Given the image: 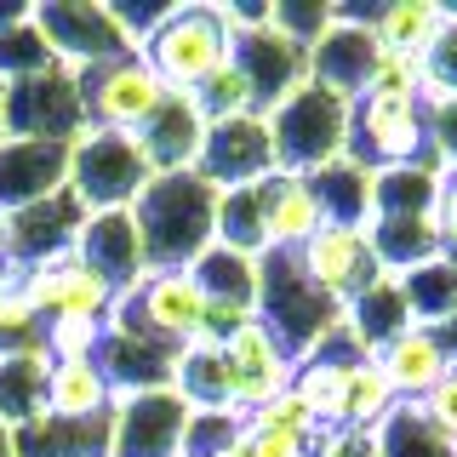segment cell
<instances>
[{
	"instance_id": "2",
	"label": "cell",
	"mask_w": 457,
	"mask_h": 457,
	"mask_svg": "<svg viewBox=\"0 0 457 457\" xmlns=\"http://www.w3.org/2000/svg\"><path fill=\"white\" fill-rule=\"evenodd\" d=\"M257 269H263V280H257V320L269 326V337H275L292 361H303V354H314L343 326V303L326 297L320 286L303 275L297 252H263Z\"/></svg>"
},
{
	"instance_id": "19",
	"label": "cell",
	"mask_w": 457,
	"mask_h": 457,
	"mask_svg": "<svg viewBox=\"0 0 457 457\" xmlns=\"http://www.w3.org/2000/svg\"><path fill=\"white\" fill-rule=\"evenodd\" d=\"M57 189H69V143L0 137V212H23Z\"/></svg>"
},
{
	"instance_id": "1",
	"label": "cell",
	"mask_w": 457,
	"mask_h": 457,
	"mask_svg": "<svg viewBox=\"0 0 457 457\" xmlns=\"http://www.w3.org/2000/svg\"><path fill=\"white\" fill-rule=\"evenodd\" d=\"M132 223L149 269H195V257L218 240V189L200 171H166L132 200Z\"/></svg>"
},
{
	"instance_id": "30",
	"label": "cell",
	"mask_w": 457,
	"mask_h": 457,
	"mask_svg": "<svg viewBox=\"0 0 457 457\" xmlns=\"http://www.w3.org/2000/svg\"><path fill=\"white\" fill-rule=\"evenodd\" d=\"M440 195H446V178L423 161L378 171L371 178V218H440Z\"/></svg>"
},
{
	"instance_id": "42",
	"label": "cell",
	"mask_w": 457,
	"mask_h": 457,
	"mask_svg": "<svg viewBox=\"0 0 457 457\" xmlns=\"http://www.w3.org/2000/svg\"><path fill=\"white\" fill-rule=\"evenodd\" d=\"M366 97H383V104H423V63H418V57H400V52H383L378 46Z\"/></svg>"
},
{
	"instance_id": "52",
	"label": "cell",
	"mask_w": 457,
	"mask_h": 457,
	"mask_svg": "<svg viewBox=\"0 0 457 457\" xmlns=\"http://www.w3.org/2000/svg\"><path fill=\"white\" fill-rule=\"evenodd\" d=\"M440 240H446V257H457V171L446 178V195H440Z\"/></svg>"
},
{
	"instance_id": "33",
	"label": "cell",
	"mask_w": 457,
	"mask_h": 457,
	"mask_svg": "<svg viewBox=\"0 0 457 457\" xmlns=\"http://www.w3.org/2000/svg\"><path fill=\"white\" fill-rule=\"evenodd\" d=\"M46 371L52 354L40 343L23 354H0V423L6 428H23L46 411Z\"/></svg>"
},
{
	"instance_id": "7",
	"label": "cell",
	"mask_w": 457,
	"mask_h": 457,
	"mask_svg": "<svg viewBox=\"0 0 457 457\" xmlns=\"http://www.w3.org/2000/svg\"><path fill=\"white\" fill-rule=\"evenodd\" d=\"M0 126L6 137H40V143H75L86 132V104L75 69L52 63L29 80L0 86Z\"/></svg>"
},
{
	"instance_id": "27",
	"label": "cell",
	"mask_w": 457,
	"mask_h": 457,
	"mask_svg": "<svg viewBox=\"0 0 457 457\" xmlns=\"http://www.w3.org/2000/svg\"><path fill=\"white\" fill-rule=\"evenodd\" d=\"M114 411V389L97 361H52L46 371V418H69V423H92Z\"/></svg>"
},
{
	"instance_id": "51",
	"label": "cell",
	"mask_w": 457,
	"mask_h": 457,
	"mask_svg": "<svg viewBox=\"0 0 457 457\" xmlns=\"http://www.w3.org/2000/svg\"><path fill=\"white\" fill-rule=\"evenodd\" d=\"M314 457H378V435H366V428H326L314 440Z\"/></svg>"
},
{
	"instance_id": "9",
	"label": "cell",
	"mask_w": 457,
	"mask_h": 457,
	"mask_svg": "<svg viewBox=\"0 0 457 457\" xmlns=\"http://www.w3.org/2000/svg\"><path fill=\"white\" fill-rule=\"evenodd\" d=\"M80 104H86V126L97 132H143L154 120V109L166 104V86L143 57H120V63H97L80 69Z\"/></svg>"
},
{
	"instance_id": "39",
	"label": "cell",
	"mask_w": 457,
	"mask_h": 457,
	"mask_svg": "<svg viewBox=\"0 0 457 457\" xmlns=\"http://www.w3.org/2000/svg\"><path fill=\"white\" fill-rule=\"evenodd\" d=\"M52 63L57 57L46 46V35L35 29V18H18V23L0 29V86L29 80V75H40V69H52Z\"/></svg>"
},
{
	"instance_id": "16",
	"label": "cell",
	"mask_w": 457,
	"mask_h": 457,
	"mask_svg": "<svg viewBox=\"0 0 457 457\" xmlns=\"http://www.w3.org/2000/svg\"><path fill=\"white\" fill-rule=\"evenodd\" d=\"M297 263H303V275L320 286L326 297H337V303H349L361 286H371L383 275L378 257H371L366 228H332V223L297 246Z\"/></svg>"
},
{
	"instance_id": "18",
	"label": "cell",
	"mask_w": 457,
	"mask_h": 457,
	"mask_svg": "<svg viewBox=\"0 0 457 457\" xmlns=\"http://www.w3.org/2000/svg\"><path fill=\"white\" fill-rule=\"evenodd\" d=\"M371 63H378V35H371L366 23H349V18L332 12L326 35L309 46V80L326 86V92H337V97H349V104H361L366 80H371Z\"/></svg>"
},
{
	"instance_id": "34",
	"label": "cell",
	"mask_w": 457,
	"mask_h": 457,
	"mask_svg": "<svg viewBox=\"0 0 457 457\" xmlns=\"http://www.w3.org/2000/svg\"><path fill=\"white\" fill-rule=\"evenodd\" d=\"M195 286L206 303H235V309H252L257 314V280H263V269H257V257H240L212 240L206 252L195 257Z\"/></svg>"
},
{
	"instance_id": "40",
	"label": "cell",
	"mask_w": 457,
	"mask_h": 457,
	"mask_svg": "<svg viewBox=\"0 0 457 457\" xmlns=\"http://www.w3.org/2000/svg\"><path fill=\"white\" fill-rule=\"evenodd\" d=\"M395 389L389 378L378 371V361H361L354 366V383H349V428H366V435H378L383 423L395 418Z\"/></svg>"
},
{
	"instance_id": "46",
	"label": "cell",
	"mask_w": 457,
	"mask_h": 457,
	"mask_svg": "<svg viewBox=\"0 0 457 457\" xmlns=\"http://www.w3.org/2000/svg\"><path fill=\"white\" fill-rule=\"evenodd\" d=\"M104 320H46V332H40V349L52 354V361H97V349H104Z\"/></svg>"
},
{
	"instance_id": "17",
	"label": "cell",
	"mask_w": 457,
	"mask_h": 457,
	"mask_svg": "<svg viewBox=\"0 0 457 457\" xmlns=\"http://www.w3.org/2000/svg\"><path fill=\"white\" fill-rule=\"evenodd\" d=\"M235 63H240V75H246V86H252V109L257 114H269L275 104H286V97L309 80V46L286 40L280 29L240 35L235 40Z\"/></svg>"
},
{
	"instance_id": "29",
	"label": "cell",
	"mask_w": 457,
	"mask_h": 457,
	"mask_svg": "<svg viewBox=\"0 0 457 457\" xmlns=\"http://www.w3.org/2000/svg\"><path fill=\"white\" fill-rule=\"evenodd\" d=\"M171 389L189 400L195 411H218V406H235L228 395V361H223V343L200 332L195 343H183L171 354Z\"/></svg>"
},
{
	"instance_id": "35",
	"label": "cell",
	"mask_w": 457,
	"mask_h": 457,
	"mask_svg": "<svg viewBox=\"0 0 457 457\" xmlns=\"http://www.w3.org/2000/svg\"><path fill=\"white\" fill-rule=\"evenodd\" d=\"M218 246L240 252V257L269 252V183L218 189Z\"/></svg>"
},
{
	"instance_id": "21",
	"label": "cell",
	"mask_w": 457,
	"mask_h": 457,
	"mask_svg": "<svg viewBox=\"0 0 457 457\" xmlns=\"http://www.w3.org/2000/svg\"><path fill=\"white\" fill-rule=\"evenodd\" d=\"M75 257H80L86 269H97L114 292H132V286L149 275L132 212H92L86 228H80V240H75Z\"/></svg>"
},
{
	"instance_id": "55",
	"label": "cell",
	"mask_w": 457,
	"mask_h": 457,
	"mask_svg": "<svg viewBox=\"0 0 457 457\" xmlns=\"http://www.w3.org/2000/svg\"><path fill=\"white\" fill-rule=\"evenodd\" d=\"M0 263H6V212H0Z\"/></svg>"
},
{
	"instance_id": "14",
	"label": "cell",
	"mask_w": 457,
	"mask_h": 457,
	"mask_svg": "<svg viewBox=\"0 0 457 457\" xmlns=\"http://www.w3.org/2000/svg\"><path fill=\"white\" fill-rule=\"evenodd\" d=\"M223 361H228V395H235V411H257L263 400L292 389V378H297V361L269 337L263 320H246L240 332H228L223 337Z\"/></svg>"
},
{
	"instance_id": "8",
	"label": "cell",
	"mask_w": 457,
	"mask_h": 457,
	"mask_svg": "<svg viewBox=\"0 0 457 457\" xmlns=\"http://www.w3.org/2000/svg\"><path fill=\"white\" fill-rule=\"evenodd\" d=\"M35 29L46 35L52 57L63 69H97V63H120V57H137V46L120 35L114 12L104 0H40L35 12Z\"/></svg>"
},
{
	"instance_id": "44",
	"label": "cell",
	"mask_w": 457,
	"mask_h": 457,
	"mask_svg": "<svg viewBox=\"0 0 457 457\" xmlns=\"http://www.w3.org/2000/svg\"><path fill=\"white\" fill-rule=\"evenodd\" d=\"M195 104H200V114H206V126L212 120H235V114H257L252 109V86H246V75H240V63H223L218 75L195 92Z\"/></svg>"
},
{
	"instance_id": "47",
	"label": "cell",
	"mask_w": 457,
	"mask_h": 457,
	"mask_svg": "<svg viewBox=\"0 0 457 457\" xmlns=\"http://www.w3.org/2000/svg\"><path fill=\"white\" fill-rule=\"evenodd\" d=\"M457 97V6H446V35L423 57V104Z\"/></svg>"
},
{
	"instance_id": "57",
	"label": "cell",
	"mask_w": 457,
	"mask_h": 457,
	"mask_svg": "<svg viewBox=\"0 0 457 457\" xmlns=\"http://www.w3.org/2000/svg\"><path fill=\"white\" fill-rule=\"evenodd\" d=\"M0 137H6V126H0Z\"/></svg>"
},
{
	"instance_id": "5",
	"label": "cell",
	"mask_w": 457,
	"mask_h": 457,
	"mask_svg": "<svg viewBox=\"0 0 457 457\" xmlns=\"http://www.w3.org/2000/svg\"><path fill=\"white\" fill-rule=\"evenodd\" d=\"M149 154L132 132H86L69 143V195L92 212H132V200L149 189Z\"/></svg>"
},
{
	"instance_id": "22",
	"label": "cell",
	"mask_w": 457,
	"mask_h": 457,
	"mask_svg": "<svg viewBox=\"0 0 457 457\" xmlns=\"http://www.w3.org/2000/svg\"><path fill=\"white\" fill-rule=\"evenodd\" d=\"M143 154H149V171L166 178V171H195L200 166V143H206V114L189 92H166V104L154 109V120L137 132Z\"/></svg>"
},
{
	"instance_id": "48",
	"label": "cell",
	"mask_w": 457,
	"mask_h": 457,
	"mask_svg": "<svg viewBox=\"0 0 457 457\" xmlns=\"http://www.w3.org/2000/svg\"><path fill=\"white\" fill-rule=\"evenodd\" d=\"M326 23H332V6H326V0H275V12H269V29H280L297 46H314V40L326 35Z\"/></svg>"
},
{
	"instance_id": "49",
	"label": "cell",
	"mask_w": 457,
	"mask_h": 457,
	"mask_svg": "<svg viewBox=\"0 0 457 457\" xmlns=\"http://www.w3.org/2000/svg\"><path fill=\"white\" fill-rule=\"evenodd\" d=\"M418 411H423V423L435 428V435H446L457 446V371H446V378L418 400Z\"/></svg>"
},
{
	"instance_id": "41",
	"label": "cell",
	"mask_w": 457,
	"mask_h": 457,
	"mask_svg": "<svg viewBox=\"0 0 457 457\" xmlns=\"http://www.w3.org/2000/svg\"><path fill=\"white\" fill-rule=\"evenodd\" d=\"M246 435V411L218 406V411H195L189 428H183V457H218L228 446H240Z\"/></svg>"
},
{
	"instance_id": "45",
	"label": "cell",
	"mask_w": 457,
	"mask_h": 457,
	"mask_svg": "<svg viewBox=\"0 0 457 457\" xmlns=\"http://www.w3.org/2000/svg\"><path fill=\"white\" fill-rule=\"evenodd\" d=\"M252 428H269V435H297V440H320V423H314L309 400L297 389H280L275 400H263L257 411H246Z\"/></svg>"
},
{
	"instance_id": "12",
	"label": "cell",
	"mask_w": 457,
	"mask_h": 457,
	"mask_svg": "<svg viewBox=\"0 0 457 457\" xmlns=\"http://www.w3.org/2000/svg\"><path fill=\"white\" fill-rule=\"evenodd\" d=\"M349 161L366 171H395L423 161V104H383V97H361L349 126Z\"/></svg>"
},
{
	"instance_id": "15",
	"label": "cell",
	"mask_w": 457,
	"mask_h": 457,
	"mask_svg": "<svg viewBox=\"0 0 457 457\" xmlns=\"http://www.w3.org/2000/svg\"><path fill=\"white\" fill-rule=\"evenodd\" d=\"M23 280H29V303H35L40 320H109L114 297H120L97 269H86L75 252L57 257V263L29 269Z\"/></svg>"
},
{
	"instance_id": "10",
	"label": "cell",
	"mask_w": 457,
	"mask_h": 457,
	"mask_svg": "<svg viewBox=\"0 0 457 457\" xmlns=\"http://www.w3.org/2000/svg\"><path fill=\"white\" fill-rule=\"evenodd\" d=\"M195 406L178 389H143V395H114L109 411V457H183V428Z\"/></svg>"
},
{
	"instance_id": "32",
	"label": "cell",
	"mask_w": 457,
	"mask_h": 457,
	"mask_svg": "<svg viewBox=\"0 0 457 457\" xmlns=\"http://www.w3.org/2000/svg\"><path fill=\"white\" fill-rule=\"evenodd\" d=\"M371 178L378 171H366L361 161H332V166H320L314 171V200H320V212H326V223L332 228H371Z\"/></svg>"
},
{
	"instance_id": "25",
	"label": "cell",
	"mask_w": 457,
	"mask_h": 457,
	"mask_svg": "<svg viewBox=\"0 0 457 457\" xmlns=\"http://www.w3.org/2000/svg\"><path fill=\"white\" fill-rule=\"evenodd\" d=\"M343 326H349V337L361 343L366 354L389 349L400 332H411V309H406L400 280H395V275H378L371 286H361V292L343 303Z\"/></svg>"
},
{
	"instance_id": "37",
	"label": "cell",
	"mask_w": 457,
	"mask_h": 457,
	"mask_svg": "<svg viewBox=\"0 0 457 457\" xmlns=\"http://www.w3.org/2000/svg\"><path fill=\"white\" fill-rule=\"evenodd\" d=\"M29 269L18 263H0V354H23L35 349L40 332H46V320L35 314V303H29Z\"/></svg>"
},
{
	"instance_id": "13",
	"label": "cell",
	"mask_w": 457,
	"mask_h": 457,
	"mask_svg": "<svg viewBox=\"0 0 457 457\" xmlns=\"http://www.w3.org/2000/svg\"><path fill=\"white\" fill-rule=\"evenodd\" d=\"M80 228H86V206L69 189L35 200L23 212H6V263H18V269L57 263V257L75 252Z\"/></svg>"
},
{
	"instance_id": "28",
	"label": "cell",
	"mask_w": 457,
	"mask_h": 457,
	"mask_svg": "<svg viewBox=\"0 0 457 457\" xmlns=\"http://www.w3.org/2000/svg\"><path fill=\"white\" fill-rule=\"evenodd\" d=\"M320 228H326V212L314 200V183L292 178V171H275L269 178V252H297Z\"/></svg>"
},
{
	"instance_id": "50",
	"label": "cell",
	"mask_w": 457,
	"mask_h": 457,
	"mask_svg": "<svg viewBox=\"0 0 457 457\" xmlns=\"http://www.w3.org/2000/svg\"><path fill=\"white\" fill-rule=\"evenodd\" d=\"M240 452L246 457H314V440H297V435H269V428H252L240 435Z\"/></svg>"
},
{
	"instance_id": "26",
	"label": "cell",
	"mask_w": 457,
	"mask_h": 457,
	"mask_svg": "<svg viewBox=\"0 0 457 457\" xmlns=\"http://www.w3.org/2000/svg\"><path fill=\"white\" fill-rule=\"evenodd\" d=\"M371 240V257H378L383 275H411V269L435 263L440 252H446V240H440V218H371L366 228Z\"/></svg>"
},
{
	"instance_id": "4",
	"label": "cell",
	"mask_w": 457,
	"mask_h": 457,
	"mask_svg": "<svg viewBox=\"0 0 457 457\" xmlns=\"http://www.w3.org/2000/svg\"><path fill=\"white\" fill-rule=\"evenodd\" d=\"M137 57L161 75L166 92H200L223 63H235V35L223 29L218 6H178L171 18L137 46Z\"/></svg>"
},
{
	"instance_id": "31",
	"label": "cell",
	"mask_w": 457,
	"mask_h": 457,
	"mask_svg": "<svg viewBox=\"0 0 457 457\" xmlns=\"http://www.w3.org/2000/svg\"><path fill=\"white\" fill-rule=\"evenodd\" d=\"M12 452L18 457H109V418L92 423H69V418H46L12 428Z\"/></svg>"
},
{
	"instance_id": "3",
	"label": "cell",
	"mask_w": 457,
	"mask_h": 457,
	"mask_svg": "<svg viewBox=\"0 0 457 457\" xmlns=\"http://www.w3.org/2000/svg\"><path fill=\"white\" fill-rule=\"evenodd\" d=\"M269 137H275V166L292 178H314L320 166H332L349 154V126H354V104L326 86L303 80L286 104L263 114Z\"/></svg>"
},
{
	"instance_id": "53",
	"label": "cell",
	"mask_w": 457,
	"mask_h": 457,
	"mask_svg": "<svg viewBox=\"0 0 457 457\" xmlns=\"http://www.w3.org/2000/svg\"><path fill=\"white\" fill-rule=\"evenodd\" d=\"M435 337H440V349H446V361H452V371H457V314L446 326H435Z\"/></svg>"
},
{
	"instance_id": "11",
	"label": "cell",
	"mask_w": 457,
	"mask_h": 457,
	"mask_svg": "<svg viewBox=\"0 0 457 457\" xmlns=\"http://www.w3.org/2000/svg\"><path fill=\"white\" fill-rule=\"evenodd\" d=\"M200 178L212 189H246V183L275 178V137H269L263 114H235V120H212L200 143Z\"/></svg>"
},
{
	"instance_id": "6",
	"label": "cell",
	"mask_w": 457,
	"mask_h": 457,
	"mask_svg": "<svg viewBox=\"0 0 457 457\" xmlns=\"http://www.w3.org/2000/svg\"><path fill=\"white\" fill-rule=\"evenodd\" d=\"M104 326H132V332L161 337L166 349H183L206 332V297H200L189 269H149L132 292L114 297Z\"/></svg>"
},
{
	"instance_id": "36",
	"label": "cell",
	"mask_w": 457,
	"mask_h": 457,
	"mask_svg": "<svg viewBox=\"0 0 457 457\" xmlns=\"http://www.w3.org/2000/svg\"><path fill=\"white\" fill-rule=\"evenodd\" d=\"M400 292H406V309H411V326H446L457 314V257L440 252L435 263L411 269V275H400Z\"/></svg>"
},
{
	"instance_id": "56",
	"label": "cell",
	"mask_w": 457,
	"mask_h": 457,
	"mask_svg": "<svg viewBox=\"0 0 457 457\" xmlns=\"http://www.w3.org/2000/svg\"><path fill=\"white\" fill-rule=\"evenodd\" d=\"M218 457H246V452H240V446H228V452H218Z\"/></svg>"
},
{
	"instance_id": "43",
	"label": "cell",
	"mask_w": 457,
	"mask_h": 457,
	"mask_svg": "<svg viewBox=\"0 0 457 457\" xmlns=\"http://www.w3.org/2000/svg\"><path fill=\"white\" fill-rule=\"evenodd\" d=\"M423 166H435L440 178L457 171V97L423 104Z\"/></svg>"
},
{
	"instance_id": "38",
	"label": "cell",
	"mask_w": 457,
	"mask_h": 457,
	"mask_svg": "<svg viewBox=\"0 0 457 457\" xmlns=\"http://www.w3.org/2000/svg\"><path fill=\"white\" fill-rule=\"evenodd\" d=\"M378 457H457V446L423 423L418 406H395V418L378 428Z\"/></svg>"
},
{
	"instance_id": "24",
	"label": "cell",
	"mask_w": 457,
	"mask_h": 457,
	"mask_svg": "<svg viewBox=\"0 0 457 457\" xmlns=\"http://www.w3.org/2000/svg\"><path fill=\"white\" fill-rule=\"evenodd\" d=\"M371 361H378V371L389 378V389H395L400 406H418V400L452 371L446 349H440V337L428 332V326H411V332H400L389 349H378Z\"/></svg>"
},
{
	"instance_id": "54",
	"label": "cell",
	"mask_w": 457,
	"mask_h": 457,
	"mask_svg": "<svg viewBox=\"0 0 457 457\" xmlns=\"http://www.w3.org/2000/svg\"><path fill=\"white\" fill-rule=\"evenodd\" d=\"M0 457H18V452H12V428L6 423H0Z\"/></svg>"
},
{
	"instance_id": "23",
	"label": "cell",
	"mask_w": 457,
	"mask_h": 457,
	"mask_svg": "<svg viewBox=\"0 0 457 457\" xmlns=\"http://www.w3.org/2000/svg\"><path fill=\"white\" fill-rule=\"evenodd\" d=\"M171 354L161 337L132 332V326H109L104 349H97V366H104L114 395H143V389H166L171 383Z\"/></svg>"
},
{
	"instance_id": "20",
	"label": "cell",
	"mask_w": 457,
	"mask_h": 457,
	"mask_svg": "<svg viewBox=\"0 0 457 457\" xmlns=\"http://www.w3.org/2000/svg\"><path fill=\"white\" fill-rule=\"evenodd\" d=\"M332 12L349 23H366L383 52L418 57V63L446 35V6H435V0H378V6H332Z\"/></svg>"
}]
</instances>
